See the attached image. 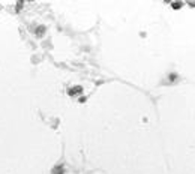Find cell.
<instances>
[{"instance_id":"1","label":"cell","mask_w":195,"mask_h":174,"mask_svg":"<svg viewBox=\"0 0 195 174\" xmlns=\"http://www.w3.org/2000/svg\"><path fill=\"white\" fill-rule=\"evenodd\" d=\"M68 93H69V96H77V95H80V93H83V87L81 86L71 87V89L68 90Z\"/></svg>"},{"instance_id":"2","label":"cell","mask_w":195,"mask_h":174,"mask_svg":"<svg viewBox=\"0 0 195 174\" xmlns=\"http://www.w3.org/2000/svg\"><path fill=\"white\" fill-rule=\"evenodd\" d=\"M65 171H63V167L62 165H57V167H54L53 168V173L51 174H63Z\"/></svg>"},{"instance_id":"3","label":"cell","mask_w":195,"mask_h":174,"mask_svg":"<svg viewBox=\"0 0 195 174\" xmlns=\"http://www.w3.org/2000/svg\"><path fill=\"white\" fill-rule=\"evenodd\" d=\"M44 32H45V27H44V26H41V27H38V30L35 32V35H36L38 38H41V36L44 35Z\"/></svg>"},{"instance_id":"4","label":"cell","mask_w":195,"mask_h":174,"mask_svg":"<svg viewBox=\"0 0 195 174\" xmlns=\"http://www.w3.org/2000/svg\"><path fill=\"white\" fill-rule=\"evenodd\" d=\"M171 6H173V9H180V8L183 6V3H182V2H173Z\"/></svg>"},{"instance_id":"5","label":"cell","mask_w":195,"mask_h":174,"mask_svg":"<svg viewBox=\"0 0 195 174\" xmlns=\"http://www.w3.org/2000/svg\"><path fill=\"white\" fill-rule=\"evenodd\" d=\"M189 5H191V6H195V2H191Z\"/></svg>"}]
</instances>
